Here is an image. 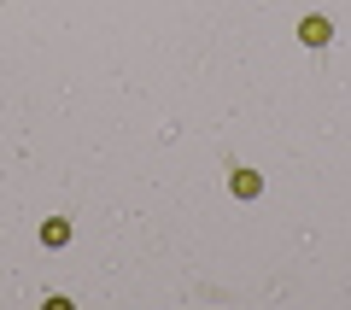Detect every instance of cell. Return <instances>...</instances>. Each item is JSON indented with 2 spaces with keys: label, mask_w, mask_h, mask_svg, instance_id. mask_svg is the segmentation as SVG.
I'll return each instance as SVG.
<instances>
[{
  "label": "cell",
  "mask_w": 351,
  "mask_h": 310,
  "mask_svg": "<svg viewBox=\"0 0 351 310\" xmlns=\"http://www.w3.org/2000/svg\"><path fill=\"white\" fill-rule=\"evenodd\" d=\"M299 36H304V47H322V41L334 36V29H328V18H304V24H299Z\"/></svg>",
  "instance_id": "cell-1"
},
{
  "label": "cell",
  "mask_w": 351,
  "mask_h": 310,
  "mask_svg": "<svg viewBox=\"0 0 351 310\" xmlns=\"http://www.w3.org/2000/svg\"><path fill=\"white\" fill-rule=\"evenodd\" d=\"M228 182H234V193H240V199H258V187H263V182H258L252 170H234Z\"/></svg>",
  "instance_id": "cell-3"
},
{
  "label": "cell",
  "mask_w": 351,
  "mask_h": 310,
  "mask_svg": "<svg viewBox=\"0 0 351 310\" xmlns=\"http://www.w3.org/2000/svg\"><path fill=\"white\" fill-rule=\"evenodd\" d=\"M64 240H71V223H59V217L41 223V246H64Z\"/></svg>",
  "instance_id": "cell-2"
}]
</instances>
